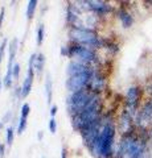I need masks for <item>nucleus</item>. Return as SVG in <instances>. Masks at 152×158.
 Wrapping results in <instances>:
<instances>
[{"mask_svg": "<svg viewBox=\"0 0 152 158\" xmlns=\"http://www.w3.org/2000/svg\"><path fill=\"white\" fill-rule=\"evenodd\" d=\"M151 131L139 129L134 127L130 132L122 135L115 158H144L148 153Z\"/></svg>", "mask_w": 152, "mask_h": 158, "instance_id": "nucleus-1", "label": "nucleus"}, {"mask_svg": "<svg viewBox=\"0 0 152 158\" xmlns=\"http://www.w3.org/2000/svg\"><path fill=\"white\" fill-rule=\"evenodd\" d=\"M115 125L111 118H106L103 127L98 137L89 148L91 154L97 158H112L114 157V140H115Z\"/></svg>", "mask_w": 152, "mask_h": 158, "instance_id": "nucleus-2", "label": "nucleus"}, {"mask_svg": "<svg viewBox=\"0 0 152 158\" xmlns=\"http://www.w3.org/2000/svg\"><path fill=\"white\" fill-rule=\"evenodd\" d=\"M101 110H102L101 99L97 95L94 98V100L90 103V106L87 107L85 111L78 113L76 116H73V127L80 132L87 129V128L91 127L94 123H97L102 117Z\"/></svg>", "mask_w": 152, "mask_h": 158, "instance_id": "nucleus-3", "label": "nucleus"}, {"mask_svg": "<svg viewBox=\"0 0 152 158\" xmlns=\"http://www.w3.org/2000/svg\"><path fill=\"white\" fill-rule=\"evenodd\" d=\"M98 94L91 92L90 90H82L78 92H73L67 99V106H69V112L73 116L78 115L86 110L90 106V103L94 100V98Z\"/></svg>", "mask_w": 152, "mask_h": 158, "instance_id": "nucleus-4", "label": "nucleus"}, {"mask_svg": "<svg viewBox=\"0 0 152 158\" xmlns=\"http://www.w3.org/2000/svg\"><path fill=\"white\" fill-rule=\"evenodd\" d=\"M69 36L73 41H76L78 45L83 46H91V48H101L103 45V41L99 40L97 36L95 31L89 29L86 27L83 28H72L69 32Z\"/></svg>", "mask_w": 152, "mask_h": 158, "instance_id": "nucleus-5", "label": "nucleus"}, {"mask_svg": "<svg viewBox=\"0 0 152 158\" xmlns=\"http://www.w3.org/2000/svg\"><path fill=\"white\" fill-rule=\"evenodd\" d=\"M141 99V90L139 86H131L126 92V110L132 116H136Z\"/></svg>", "mask_w": 152, "mask_h": 158, "instance_id": "nucleus-6", "label": "nucleus"}, {"mask_svg": "<svg viewBox=\"0 0 152 158\" xmlns=\"http://www.w3.org/2000/svg\"><path fill=\"white\" fill-rule=\"evenodd\" d=\"M93 75H94V71L85 73V74H81V75H76V77H70L66 81V88L72 94L85 90V88H87V86H89Z\"/></svg>", "mask_w": 152, "mask_h": 158, "instance_id": "nucleus-7", "label": "nucleus"}, {"mask_svg": "<svg viewBox=\"0 0 152 158\" xmlns=\"http://www.w3.org/2000/svg\"><path fill=\"white\" fill-rule=\"evenodd\" d=\"M17 48H19V41L17 38H13L11 42H9V58H8V65H7V74L3 79V85L6 86L7 88H11L12 87V83H13V66H15V57H16V53H17Z\"/></svg>", "mask_w": 152, "mask_h": 158, "instance_id": "nucleus-8", "label": "nucleus"}, {"mask_svg": "<svg viewBox=\"0 0 152 158\" xmlns=\"http://www.w3.org/2000/svg\"><path fill=\"white\" fill-rule=\"evenodd\" d=\"M67 53H69V57H76L80 61H82L83 63H89V62H94L97 59L95 53L91 50L90 48H86L83 45H72L67 48Z\"/></svg>", "mask_w": 152, "mask_h": 158, "instance_id": "nucleus-9", "label": "nucleus"}, {"mask_svg": "<svg viewBox=\"0 0 152 158\" xmlns=\"http://www.w3.org/2000/svg\"><path fill=\"white\" fill-rule=\"evenodd\" d=\"M134 120H135V117L124 108V110L122 111V113H120V117H119V129L122 132V135L130 132L132 128L135 127Z\"/></svg>", "mask_w": 152, "mask_h": 158, "instance_id": "nucleus-10", "label": "nucleus"}, {"mask_svg": "<svg viewBox=\"0 0 152 158\" xmlns=\"http://www.w3.org/2000/svg\"><path fill=\"white\" fill-rule=\"evenodd\" d=\"M93 71V69L89 67L86 63L83 62H70L67 65V75L70 77H76V75H81V74H85V73H90Z\"/></svg>", "mask_w": 152, "mask_h": 158, "instance_id": "nucleus-11", "label": "nucleus"}, {"mask_svg": "<svg viewBox=\"0 0 152 158\" xmlns=\"http://www.w3.org/2000/svg\"><path fill=\"white\" fill-rule=\"evenodd\" d=\"M89 3V8L90 11H93L95 15H99V16H103L107 15L109 12H111V6L106 2H99V0H87Z\"/></svg>", "mask_w": 152, "mask_h": 158, "instance_id": "nucleus-12", "label": "nucleus"}, {"mask_svg": "<svg viewBox=\"0 0 152 158\" xmlns=\"http://www.w3.org/2000/svg\"><path fill=\"white\" fill-rule=\"evenodd\" d=\"M116 16L120 20L123 28H131L132 24H134V17H132V15L124 8H120L119 11L116 12Z\"/></svg>", "mask_w": 152, "mask_h": 158, "instance_id": "nucleus-13", "label": "nucleus"}, {"mask_svg": "<svg viewBox=\"0 0 152 158\" xmlns=\"http://www.w3.org/2000/svg\"><path fill=\"white\" fill-rule=\"evenodd\" d=\"M44 65H45V57H44L42 53H38L36 57V62H35V73H37L40 75L44 70Z\"/></svg>", "mask_w": 152, "mask_h": 158, "instance_id": "nucleus-14", "label": "nucleus"}, {"mask_svg": "<svg viewBox=\"0 0 152 158\" xmlns=\"http://www.w3.org/2000/svg\"><path fill=\"white\" fill-rule=\"evenodd\" d=\"M37 4H38L37 0H29L28 2V6H27V19L28 20H32L33 16H35Z\"/></svg>", "mask_w": 152, "mask_h": 158, "instance_id": "nucleus-15", "label": "nucleus"}, {"mask_svg": "<svg viewBox=\"0 0 152 158\" xmlns=\"http://www.w3.org/2000/svg\"><path fill=\"white\" fill-rule=\"evenodd\" d=\"M45 92H46L48 103L50 104V102H52V79H50V75H46V79H45Z\"/></svg>", "mask_w": 152, "mask_h": 158, "instance_id": "nucleus-16", "label": "nucleus"}, {"mask_svg": "<svg viewBox=\"0 0 152 158\" xmlns=\"http://www.w3.org/2000/svg\"><path fill=\"white\" fill-rule=\"evenodd\" d=\"M44 34H45V28H44V24H40L37 28V40H36L38 46H41L44 42Z\"/></svg>", "mask_w": 152, "mask_h": 158, "instance_id": "nucleus-17", "label": "nucleus"}, {"mask_svg": "<svg viewBox=\"0 0 152 158\" xmlns=\"http://www.w3.org/2000/svg\"><path fill=\"white\" fill-rule=\"evenodd\" d=\"M6 132H7V133H6V142H7V145H8V146H11V145H12V142H13V137H15L13 128H12V127H8Z\"/></svg>", "mask_w": 152, "mask_h": 158, "instance_id": "nucleus-18", "label": "nucleus"}, {"mask_svg": "<svg viewBox=\"0 0 152 158\" xmlns=\"http://www.w3.org/2000/svg\"><path fill=\"white\" fill-rule=\"evenodd\" d=\"M25 128H27V118L20 117L19 118V125H17V133L19 135H21V133L25 131Z\"/></svg>", "mask_w": 152, "mask_h": 158, "instance_id": "nucleus-19", "label": "nucleus"}, {"mask_svg": "<svg viewBox=\"0 0 152 158\" xmlns=\"http://www.w3.org/2000/svg\"><path fill=\"white\" fill-rule=\"evenodd\" d=\"M29 112H31V107H29L28 103H24L23 107H21V113H20V117L28 118V116H29Z\"/></svg>", "mask_w": 152, "mask_h": 158, "instance_id": "nucleus-20", "label": "nucleus"}, {"mask_svg": "<svg viewBox=\"0 0 152 158\" xmlns=\"http://www.w3.org/2000/svg\"><path fill=\"white\" fill-rule=\"evenodd\" d=\"M48 128H49V131H50V133H53V135L57 132V121H56L54 117H50L49 124H48Z\"/></svg>", "mask_w": 152, "mask_h": 158, "instance_id": "nucleus-21", "label": "nucleus"}, {"mask_svg": "<svg viewBox=\"0 0 152 158\" xmlns=\"http://www.w3.org/2000/svg\"><path fill=\"white\" fill-rule=\"evenodd\" d=\"M6 48H7V40H3L0 44V63H2L3 58H4V53H6Z\"/></svg>", "mask_w": 152, "mask_h": 158, "instance_id": "nucleus-22", "label": "nucleus"}, {"mask_svg": "<svg viewBox=\"0 0 152 158\" xmlns=\"http://www.w3.org/2000/svg\"><path fill=\"white\" fill-rule=\"evenodd\" d=\"M19 74H20V65H19V63H15V66H13V78H17Z\"/></svg>", "mask_w": 152, "mask_h": 158, "instance_id": "nucleus-23", "label": "nucleus"}, {"mask_svg": "<svg viewBox=\"0 0 152 158\" xmlns=\"http://www.w3.org/2000/svg\"><path fill=\"white\" fill-rule=\"evenodd\" d=\"M57 111H58L57 106H52V107H50V116H52V117H54V116H56V113H57Z\"/></svg>", "mask_w": 152, "mask_h": 158, "instance_id": "nucleus-24", "label": "nucleus"}, {"mask_svg": "<svg viewBox=\"0 0 152 158\" xmlns=\"http://www.w3.org/2000/svg\"><path fill=\"white\" fill-rule=\"evenodd\" d=\"M4 13H6V9H4V7H2V9H0V27H2L4 20Z\"/></svg>", "mask_w": 152, "mask_h": 158, "instance_id": "nucleus-25", "label": "nucleus"}, {"mask_svg": "<svg viewBox=\"0 0 152 158\" xmlns=\"http://www.w3.org/2000/svg\"><path fill=\"white\" fill-rule=\"evenodd\" d=\"M61 158H67V153H66L65 148H62L61 149Z\"/></svg>", "mask_w": 152, "mask_h": 158, "instance_id": "nucleus-26", "label": "nucleus"}, {"mask_svg": "<svg viewBox=\"0 0 152 158\" xmlns=\"http://www.w3.org/2000/svg\"><path fill=\"white\" fill-rule=\"evenodd\" d=\"M3 156H4V145L0 144V158H3Z\"/></svg>", "mask_w": 152, "mask_h": 158, "instance_id": "nucleus-27", "label": "nucleus"}, {"mask_svg": "<svg viewBox=\"0 0 152 158\" xmlns=\"http://www.w3.org/2000/svg\"><path fill=\"white\" fill-rule=\"evenodd\" d=\"M42 137H44V133H42V131H40L38 132V135H37V138L38 140H42Z\"/></svg>", "mask_w": 152, "mask_h": 158, "instance_id": "nucleus-28", "label": "nucleus"}, {"mask_svg": "<svg viewBox=\"0 0 152 158\" xmlns=\"http://www.w3.org/2000/svg\"><path fill=\"white\" fill-rule=\"evenodd\" d=\"M144 158H152V156H148V153H147V154H145V157Z\"/></svg>", "mask_w": 152, "mask_h": 158, "instance_id": "nucleus-29", "label": "nucleus"}, {"mask_svg": "<svg viewBox=\"0 0 152 158\" xmlns=\"http://www.w3.org/2000/svg\"><path fill=\"white\" fill-rule=\"evenodd\" d=\"M0 129H2V123H0Z\"/></svg>", "mask_w": 152, "mask_h": 158, "instance_id": "nucleus-30", "label": "nucleus"}, {"mask_svg": "<svg viewBox=\"0 0 152 158\" xmlns=\"http://www.w3.org/2000/svg\"><path fill=\"white\" fill-rule=\"evenodd\" d=\"M0 87H2V82H0Z\"/></svg>", "mask_w": 152, "mask_h": 158, "instance_id": "nucleus-31", "label": "nucleus"}, {"mask_svg": "<svg viewBox=\"0 0 152 158\" xmlns=\"http://www.w3.org/2000/svg\"><path fill=\"white\" fill-rule=\"evenodd\" d=\"M41 158H45V157H41Z\"/></svg>", "mask_w": 152, "mask_h": 158, "instance_id": "nucleus-32", "label": "nucleus"}]
</instances>
